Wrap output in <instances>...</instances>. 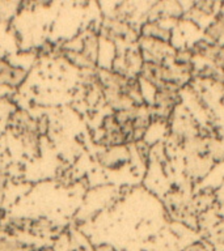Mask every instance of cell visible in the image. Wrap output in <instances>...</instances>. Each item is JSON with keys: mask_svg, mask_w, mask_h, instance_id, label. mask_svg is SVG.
<instances>
[{"mask_svg": "<svg viewBox=\"0 0 224 251\" xmlns=\"http://www.w3.org/2000/svg\"><path fill=\"white\" fill-rule=\"evenodd\" d=\"M102 34L110 42L122 41L125 43H133L139 41V35L137 30L129 24V21L118 19V17H109L104 21L102 25Z\"/></svg>", "mask_w": 224, "mask_h": 251, "instance_id": "1", "label": "cell"}, {"mask_svg": "<svg viewBox=\"0 0 224 251\" xmlns=\"http://www.w3.org/2000/svg\"><path fill=\"white\" fill-rule=\"evenodd\" d=\"M100 143L105 148L115 147V145H126V143H129L123 132H122L121 126L114 117V114L108 115L102 121V135Z\"/></svg>", "mask_w": 224, "mask_h": 251, "instance_id": "2", "label": "cell"}, {"mask_svg": "<svg viewBox=\"0 0 224 251\" xmlns=\"http://www.w3.org/2000/svg\"><path fill=\"white\" fill-rule=\"evenodd\" d=\"M130 157L131 154L126 145H115L98 153V162L108 169H118L127 164Z\"/></svg>", "mask_w": 224, "mask_h": 251, "instance_id": "3", "label": "cell"}, {"mask_svg": "<svg viewBox=\"0 0 224 251\" xmlns=\"http://www.w3.org/2000/svg\"><path fill=\"white\" fill-rule=\"evenodd\" d=\"M27 77V71L0 58V85L19 86Z\"/></svg>", "mask_w": 224, "mask_h": 251, "instance_id": "4", "label": "cell"}, {"mask_svg": "<svg viewBox=\"0 0 224 251\" xmlns=\"http://www.w3.org/2000/svg\"><path fill=\"white\" fill-rule=\"evenodd\" d=\"M140 34L141 37L159 39V41L168 43H170V39H172V31L163 26L160 23H157V21H149V20H147L141 25Z\"/></svg>", "mask_w": 224, "mask_h": 251, "instance_id": "5", "label": "cell"}, {"mask_svg": "<svg viewBox=\"0 0 224 251\" xmlns=\"http://www.w3.org/2000/svg\"><path fill=\"white\" fill-rule=\"evenodd\" d=\"M75 50L82 51V54L86 59H89L90 62L97 64L98 56H100V39H98L97 34H94V33L86 34L83 38L80 49H75Z\"/></svg>", "mask_w": 224, "mask_h": 251, "instance_id": "6", "label": "cell"}, {"mask_svg": "<svg viewBox=\"0 0 224 251\" xmlns=\"http://www.w3.org/2000/svg\"><path fill=\"white\" fill-rule=\"evenodd\" d=\"M63 54L66 56V59L70 63H72L74 66L79 67L80 70L84 71H94L96 70V64L92 63L89 59H86L84 55L82 54V51L75 50V49H64Z\"/></svg>", "mask_w": 224, "mask_h": 251, "instance_id": "7", "label": "cell"}, {"mask_svg": "<svg viewBox=\"0 0 224 251\" xmlns=\"http://www.w3.org/2000/svg\"><path fill=\"white\" fill-rule=\"evenodd\" d=\"M0 251H35V247L16 239L3 238L0 239Z\"/></svg>", "mask_w": 224, "mask_h": 251, "instance_id": "8", "label": "cell"}, {"mask_svg": "<svg viewBox=\"0 0 224 251\" xmlns=\"http://www.w3.org/2000/svg\"><path fill=\"white\" fill-rule=\"evenodd\" d=\"M16 3H0V19H9L16 12Z\"/></svg>", "mask_w": 224, "mask_h": 251, "instance_id": "9", "label": "cell"}, {"mask_svg": "<svg viewBox=\"0 0 224 251\" xmlns=\"http://www.w3.org/2000/svg\"><path fill=\"white\" fill-rule=\"evenodd\" d=\"M35 251H55L53 247H43V249H39V250H35Z\"/></svg>", "mask_w": 224, "mask_h": 251, "instance_id": "10", "label": "cell"}, {"mask_svg": "<svg viewBox=\"0 0 224 251\" xmlns=\"http://www.w3.org/2000/svg\"><path fill=\"white\" fill-rule=\"evenodd\" d=\"M72 251H85V250H83V249H76V250H72Z\"/></svg>", "mask_w": 224, "mask_h": 251, "instance_id": "11", "label": "cell"}]
</instances>
